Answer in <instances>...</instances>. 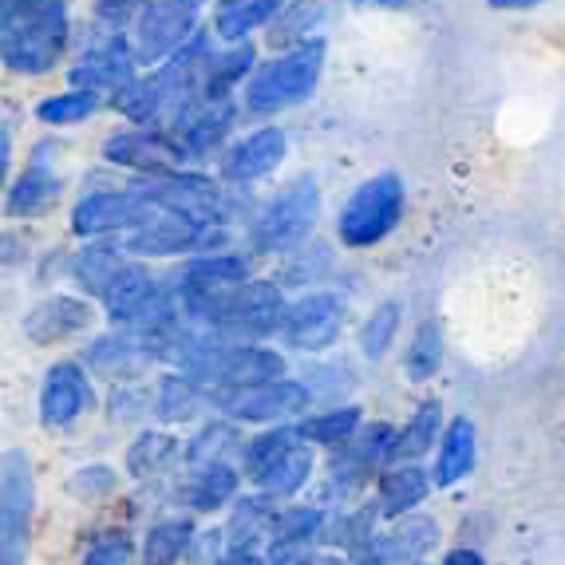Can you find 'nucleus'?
Masks as SVG:
<instances>
[{
    "label": "nucleus",
    "mask_w": 565,
    "mask_h": 565,
    "mask_svg": "<svg viewBox=\"0 0 565 565\" xmlns=\"http://www.w3.org/2000/svg\"><path fill=\"white\" fill-rule=\"evenodd\" d=\"M210 407V387L199 384L190 376H167L159 380V392H154V415L167 419V424H186L199 412Z\"/></svg>",
    "instance_id": "29"
},
{
    "label": "nucleus",
    "mask_w": 565,
    "mask_h": 565,
    "mask_svg": "<svg viewBox=\"0 0 565 565\" xmlns=\"http://www.w3.org/2000/svg\"><path fill=\"white\" fill-rule=\"evenodd\" d=\"M95 404L92 380L79 364H56L47 367V380L40 387V419L44 427L60 431V427H72L79 415H87Z\"/></svg>",
    "instance_id": "16"
},
{
    "label": "nucleus",
    "mask_w": 565,
    "mask_h": 565,
    "mask_svg": "<svg viewBox=\"0 0 565 565\" xmlns=\"http://www.w3.org/2000/svg\"><path fill=\"white\" fill-rule=\"evenodd\" d=\"M439 364H444V329H439V321H424L407 344L404 372L412 384H427L439 372Z\"/></svg>",
    "instance_id": "34"
},
{
    "label": "nucleus",
    "mask_w": 565,
    "mask_h": 565,
    "mask_svg": "<svg viewBox=\"0 0 565 565\" xmlns=\"http://www.w3.org/2000/svg\"><path fill=\"white\" fill-rule=\"evenodd\" d=\"M230 131H234V104L230 99H202V104H194L186 115L174 119V139L182 142L186 159L214 154Z\"/></svg>",
    "instance_id": "18"
},
{
    "label": "nucleus",
    "mask_w": 565,
    "mask_h": 565,
    "mask_svg": "<svg viewBox=\"0 0 565 565\" xmlns=\"http://www.w3.org/2000/svg\"><path fill=\"white\" fill-rule=\"evenodd\" d=\"M324 72V44L321 40H305L301 47H292L285 56H277L274 64H265L249 87H245V107L254 115H274L285 107L305 104Z\"/></svg>",
    "instance_id": "4"
},
{
    "label": "nucleus",
    "mask_w": 565,
    "mask_h": 565,
    "mask_svg": "<svg viewBox=\"0 0 565 565\" xmlns=\"http://www.w3.org/2000/svg\"><path fill=\"white\" fill-rule=\"evenodd\" d=\"M249 281V257L242 254H202L179 274V292H210V289H226V285Z\"/></svg>",
    "instance_id": "24"
},
{
    "label": "nucleus",
    "mask_w": 565,
    "mask_h": 565,
    "mask_svg": "<svg viewBox=\"0 0 565 565\" xmlns=\"http://www.w3.org/2000/svg\"><path fill=\"white\" fill-rule=\"evenodd\" d=\"M360 431V407L344 404V407H332V412L312 415V419H301L297 424V435H301L305 444H321V447H344L352 435Z\"/></svg>",
    "instance_id": "33"
},
{
    "label": "nucleus",
    "mask_w": 565,
    "mask_h": 565,
    "mask_svg": "<svg viewBox=\"0 0 565 565\" xmlns=\"http://www.w3.org/2000/svg\"><path fill=\"white\" fill-rule=\"evenodd\" d=\"M344 329V301L332 292H309L297 305H289L281 324V337L297 352H324Z\"/></svg>",
    "instance_id": "13"
},
{
    "label": "nucleus",
    "mask_w": 565,
    "mask_h": 565,
    "mask_svg": "<svg viewBox=\"0 0 565 565\" xmlns=\"http://www.w3.org/2000/svg\"><path fill=\"white\" fill-rule=\"evenodd\" d=\"M95 12H99V20H107V24H122V20L139 17V0H99Z\"/></svg>",
    "instance_id": "46"
},
{
    "label": "nucleus",
    "mask_w": 565,
    "mask_h": 565,
    "mask_svg": "<svg viewBox=\"0 0 565 565\" xmlns=\"http://www.w3.org/2000/svg\"><path fill=\"white\" fill-rule=\"evenodd\" d=\"M439 526L431 519H415L407 514V522H399L392 534H376L367 546L356 550V565H412L435 546Z\"/></svg>",
    "instance_id": "19"
},
{
    "label": "nucleus",
    "mask_w": 565,
    "mask_h": 565,
    "mask_svg": "<svg viewBox=\"0 0 565 565\" xmlns=\"http://www.w3.org/2000/svg\"><path fill=\"white\" fill-rule=\"evenodd\" d=\"M324 265H329V254H324V249H317V257H301V262L292 265V269H285V281H292V285H312V277L321 274Z\"/></svg>",
    "instance_id": "45"
},
{
    "label": "nucleus",
    "mask_w": 565,
    "mask_h": 565,
    "mask_svg": "<svg viewBox=\"0 0 565 565\" xmlns=\"http://www.w3.org/2000/svg\"><path fill=\"white\" fill-rule=\"evenodd\" d=\"M490 9H534V4H546V0H487Z\"/></svg>",
    "instance_id": "50"
},
{
    "label": "nucleus",
    "mask_w": 565,
    "mask_h": 565,
    "mask_svg": "<svg viewBox=\"0 0 565 565\" xmlns=\"http://www.w3.org/2000/svg\"><path fill=\"white\" fill-rule=\"evenodd\" d=\"M147 199L170 217H186V222H199V226H226L230 222V199L202 174H182V170H170V174H147L142 186Z\"/></svg>",
    "instance_id": "9"
},
{
    "label": "nucleus",
    "mask_w": 565,
    "mask_h": 565,
    "mask_svg": "<svg viewBox=\"0 0 565 565\" xmlns=\"http://www.w3.org/2000/svg\"><path fill=\"white\" fill-rule=\"evenodd\" d=\"M214 565H269V562H262L254 550H230V557H222V562H214Z\"/></svg>",
    "instance_id": "48"
},
{
    "label": "nucleus",
    "mask_w": 565,
    "mask_h": 565,
    "mask_svg": "<svg viewBox=\"0 0 565 565\" xmlns=\"http://www.w3.org/2000/svg\"><path fill=\"white\" fill-rule=\"evenodd\" d=\"M190 546H194V526L186 519L154 522L142 542V565H179Z\"/></svg>",
    "instance_id": "32"
},
{
    "label": "nucleus",
    "mask_w": 565,
    "mask_h": 565,
    "mask_svg": "<svg viewBox=\"0 0 565 565\" xmlns=\"http://www.w3.org/2000/svg\"><path fill=\"white\" fill-rule=\"evenodd\" d=\"M317 20H321V4H312V0H297L281 20H277V32L269 40L274 44H292L297 36H309L317 29Z\"/></svg>",
    "instance_id": "42"
},
{
    "label": "nucleus",
    "mask_w": 565,
    "mask_h": 565,
    "mask_svg": "<svg viewBox=\"0 0 565 565\" xmlns=\"http://www.w3.org/2000/svg\"><path fill=\"white\" fill-rule=\"evenodd\" d=\"M67 47L64 0H0V60L20 76H47Z\"/></svg>",
    "instance_id": "3"
},
{
    "label": "nucleus",
    "mask_w": 565,
    "mask_h": 565,
    "mask_svg": "<svg viewBox=\"0 0 565 565\" xmlns=\"http://www.w3.org/2000/svg\"><path fill=\"white\" fill-rule=\"evenodd\" d=\"M439 415H444L439 399H427V404H419V412L407 419L404 431H396V444H392V462H415L419 455L431 451V447L444 439V435H439Z\"/></svg>",
    "instance_id": "31"
},
{
    "label": "nucleus",
    "mask_w": 565,
    "mask_h": 565,
    "mask_svg": "<svg viewBox=\"0 0 565 565\" xmlns=\"http://www.w3.org/2000/svg\"><path fill=\"white\" fill-rule=\"evenodd\" d=\"M131 557H135L131 537L122 534V530H107V534H99L87 546L84 565H131Z\"/></svg>",
    "instance_id": "41"
},
{
    "label": "nucleus",
    "mask_w": 565,
    "mask_h": 565,
    "mask_svg": "<svg viewBox=\"0 0 565 565\" xmlns=\"http://www.w3.org/2000/svg\"><path fill=\"white\" fill-rule=\"evenodd\" d=\"M47 147H40L32 167L17 179V186L9 190V214L12 217H40L56 206L64 194V179L52 170V159H44Z\"/></svg>",
    "instance_id": "22"
},
{
    "label": "nucleus",
    "mask_w": 565,
    "mask_h": 565,
    "mask_svg": "<svg viewBox=\"0 0 565 565\" xmlns=\"http://www.w3.org/2000/svg\"><path fill=\"white\" fill-rule=\"evenodd\" d=\"M444 565H487V562H482V554H475V550H451V554L444 557Z\"/></svg>",
    "instance_id": "49"
},
{
    "label": "nucleus",
    "mask_w": 565,
    "mask_h": 565,
    "mask_svg": "<svg viewBox=\"0 0 565 565\" xmlns=\"http://www.w3.org/2000/svg\"><path fill=\"white\" fill-rule=\"evenodd\" d=\"M226 444H234V431H230V427H206L186 455L194 462H217V451H222Z\"/></svg>",
    "instance_id": "44"
},
{
    "label": "nucleus",
    "mask_w": 565,
    "mask_h": 565,
    "mask_svg": "<svg viewBox=\"0 0 565 565\" xmlns=\"http://www.w3.org/2000/svg\"><path fill=\"white\" fill-rule=\"evenodd\" d=\"M174 455H179V444H174L170 435L147 431V435H139V444H131V451H127V471H131L135 479H147V475H159Z\"/></svg>",
    "instance_id": "39"
},
{
    "label": "nucleus",
    "mask_w": 565,
    "mask_h": 565,
    "mask_svg": "<svg viewBox=\"0 0 565 565\" xmlns=\"http://www.w3.org/2000/svg\"><path fill=\"white\" fill-rule=\"evenodd\" d=\"M115 487H119V475L111 467H84V471L72 475V490L79 499H104Z\"/></svg>",
    "instance_id": "43"
},
{
    "label": "nucleus",
    "mask_w": 565,
    "mask_h": 565,
    "mask_svg": "<svg viewBox=\"0 0 565 565\" xmlns=\"http://www.w3.org/2000/svg\"><path fill=\"white\" fill-rule=\"evenodd\" d=\"M274 499H245L234 507V522H230V537H234V550H249L254 537H269V526H274L277 510L269 507Z\"/></svg>",
    "instance_id": "38"
},
{
    "label": "nucleus",
    "mask_w": 565,
    "mask_h": 565,
    "mask_svg": "<svg viewBox=\"0 0 565 565\" xmlns=\"http://www.w3.org/2000/svg\"><path fill=\"white\" fill-rule=\"evenodd\" d=\"M317 214H321V190H317V179L301 174L257 210L249 226V245L257 254H289L312 234Z\"/></svg>",
    "instance_id": "5"
},
{
    "label": "nucleus",
    "mask_w": 565,
    "mask_h": 565,
    "mask_svg": "<svg viewBox=\"0 0 565 565\" xmlns=\"http://www.w3.org/2000/svg\"><path fill=\"white\" fill-rule=\"evenodd\" d=\"M297 439H301V435H297V427H274V431H262L257 439H249V447H245V455H242L245 475H249V479H257V475H262L265 467H274V462L281 459V455L289 451Z\"/></svg>",
    "instance_id": "40"
},
{
    "label": "nucleus",
    "mask_w": 565,
    "mask_h": 565,
    "mask_svg": "<svg viewBox=\"0 0 565 565\" xmlns=\"http://www.w3.org/2000/svg\"><path fill=\"white\" fill-rule=\"evenodd\" d=\"M199 32V0H151L135 17V60L159 64L174 56Z\"/></svg>",
    "instance_id": "10"
},
{
    "label": "nucleus",
    "mask_w": 565,
    "mask_h": 565,
    "mask_svg": "<svg viewBox=\"0 0 565 565\" xmlns=\"http://www.w3.org/2000/svg\"><path fill=\"white\" fill-rule=\"evenodd\" d=\"M159 222L154 206L142 190H107V194H87L72 214V230L79 237H107V234H139V230Z\"/></svg>",
    "instance_id": "11"
},
{
    "label": "nucleus",
    "mask_w": 565,
    "mask_h": 565,
    "mask_svg": "<svg viewBox=\"0 0 565 565\" xmlns=\"http://www.w3.org/2000/svg\"><path fill=\"white\" fill-rule=\"evenodd\" d=\"M309 404H312L309 384H297V380L210 387V407L222 412L226 419H242V424H281V419L309 412Z\"/></svg>",
    "instance_id": "8"
},
{
    "label": "nucleus",
    "mask_w": 565,
    "mask_h": 565,
    "mask_svg": "<svg viewBox=\"0 0 565 565\" xmlns=\"http://www.w3.org/2000/svg\"><path fill=\"white\" fill-rule=\"evenodd\" d=\"M249 67H254V47L249 44H237V47H230V52H222V56H210L206 79H202L206 99H230L226 92L249 76Z\"/></svg>",
    "instance_id": "35"
},
{
    "label": "nucleus",
    "mask_w": 565,
    "mask_h": 565,
    "mask_svg": "<svg viewBox=\"0 0 565 565\" xmlns=\"http://www.w3.org/2000/svg\"><path fill=\"white\" fill-rule=\"evenodd\" d=\"M399 217H404V182L399 174H376L352 190V199L337 217V234L349 249H367L384 242L399 226Z\"/></svg>",
    "instance_id": "6"
},
{
    "label": "nucleus",
    "mask_w": 565,
    "mask_h": 565,
    "mask_svg": "<svg viewBox=\"0 0 565 565\" xmlns=\"http://www.w3.org/2000/svg\"><path fill=\"white\" fill-rule=\"evenodd\" d=\"M135 47H127L119 36L99 40L95 47H87L79 64L72 67V79L87 92H127L135 84Z\"/></svg>",
    "instance_id": "17"
},
{
    "label": "nucleus",
    "mask_w": 565,
    "mask_h": 565,
    "mask_svg": "<svg viewBox=\"0 0 565 565\" xmlns=\"http://www.w3.org/2000/svg\"><path fill=\"white\" fill-rule=\"evenodd\" d=\"M412 565H427V562H412Z\"/></svg>",
    "instance_id": "52"
},
{
    "label": "nucleus",
    "mask_w": 565,
    "mask_h": 565,
    "mask_svg": "<svg viewBox=\"0 0 565 565\" xmlns=\"http://www.w3.org/2000/svg\"><path fill=\"white\" fill-rule=\"evenodd\" d=\"M427 490H431V479L419 462H392L376 482L380 514L384 519H407L427 499Z\"/></svg>",
    "instance_id": "23"
},
{
    "label": "nucleus",
    "mask_w": 565,
    "mask_h": 565,
    "mask_svg": "<svg viewBox=\"0 0 565 565\" xmlns=\"http://www.w3.org/2000/svg\"><path fill=\"white\" fill-rule=\"evenodd\" d=\"M87 324H92V305L76 301V297H64V292L40 301L36 309L24 317V332H29V340H36V344H60V340L84 332Z\"/></svg>",
    "instance_id": "21"
},
{
    "label": "nucleus",
    "mask_w": 565,
    "mask_h": 565,
    "mask_svg": "<svg viewBox=\"0 0 565 565\" xmlns=\"http://www.w3.org/2000/svg\"><path fill=\"white\" fill-rule=\"evenodd\" d=\"M285 9V0H226L214 17V32L222 40H245L249 32H257L262 24L277 17Z\"/></svg>",
    "instance_id": "30"
},
{
    "label": "nucleus",
    "mask_w": 565,
    "mask_h": 565,
    "mask_svg": "<svg viewBox=\"0 0 565 565\" xmlns=\"http://www.w3.org/2000/svg\"><path fill=\"white\" fill-rule=\"evenodd\" d=\"M36 475L24 451H0V565H29Z\"/></svg>",
    "instance_id": "7"
},
{
    "label": "nucleus",
    "mask_w": 565,
    "mask_h": 565,
    "mask_svg": "<svg viewBox=\"0 0 565 565\" xmlns=\"http://www.w3.org/2000/svg\"><path fill=\"white\" fill-rule=\"evenodd\" d=\"M475 467V424L467 419V415H459V419H451L444 431V439H439V455H435V475L431 479L439 482V487H455L459 479H467Z\"/></svg>",
    "instance_id": "25"
},
{
    "label": "nucleus",
    "mask_w": 565,
    "mask_h": 565,
    "mask_svg": "<svg viewBox=\"0 0 565 565\" xmlns=\"http://www.w3.org/2000/svg\"><path fill=\"white\" fill-rule=\"evenodd\" d=\"M360 4H367V9H404L407 0H360Z\"/></svg>",
    "instance_id": "51"
},
{
    "label": "nucleus",
    "mask_w": 565,
    "mask_h": 565,
    "mask_svg": "<svg viewBox=\"0 0 565 565\" xmlns=\"http://www.w3.org/2000/svg\"><path fill=\"white\" fill-rule=\"evenodd\" d=\"M285 151H289V139H285L281 127H262V131L245 135L242 142H234L222 159V179L230 182H257L265 179L269 170L281 167Z\"/></svg>",
    "instance_id": "20"
},
{
    "label": "nucleus",
    "mask_w": 565,
    "mask_h": 565,
    "mask_svg": "<svg viewBox=\"0 0 565 565\" xmlns=\"http://www.w3.org/2000/svg\"><path fill=\"white\" fill-rule=\"evenodd\" d=\"M226 245V226H199L186 217H159L122 242L131 257H179V254H217Z\"/></svg>",
    "instance_id": "12"
},
{
    "label": "nucleus",
    "mask_w": 565,
    "mask_h": 565,
    "mask_svg": "<svg viewBox=\"0 0 565 565\" xmlns=\"http://www.w3.org/2000/svg\"><path fill=\"white\" fill-rule=\"evenodd\" d=\"M182 367V376L210 387L262 384V380H285V356L249 340L226 337H174L167 340V352Z\"/></svg>",
    "instance_id": "2"
},
{
    "label": "nucleus",
    "mask_w": 565,
    "mask_h": 565,
    "mask_svg": "<svg viewBox=\"0 0 565 565\" xmlns=\"http://www.w3.org/2000/svg\"><path fill=\"white\" fill-rule=\"evenodd\" d=\"M104 159L115 162V167H131L142 170V174H170L186 162V151L182 142L174 139V131H119L104 142Z\"/></svg>",
    "instance_id": "14"
},
{
    "label": "nucleus",
    "mask_w": 565,
    "mask_h": 565,
    "mask_svg": "<svg viewBox=\"0 0 565 565\" xmlns=\"http://www.w3.org/2000/svg\"><path fill=\"white\" fill-rule=\"evenodd\" d=\"M399 317H404V309H399V301H384L372 309V317H367L364 324H360V352H364L367 360H380L387 349H392V340H396L399 332Z\"/></svg>",
    "instance_id": "36"
},
{
    "label": "nucleus",
    "mask_w": 565,
    "mask_h": 565,
    "mask_svg": "<svg viewBox=\"0 0 565 565\" xmlns=\"http://www.w3.org/2000/svg\"><path fill=\"white\" fill-rule=\"evenodd\" d=\"M9 167H12V139L0 127V190H4V179H9Z\"/></svg>",
    "instance_id": "47"
},
{
    "label": "nucleus",
    "mask_w": 565,
    "mask_h": 565,
    "mask_svg": "<svg viewBox=\"0 0 565 565\" xmlns=\"http://www.w3.org/2000/svg\"><path fill=\"white\" fill-rule=\"evenodd\" d=\"M99 111V92H87V87H72L64 95H52L36 107V115L52 127H72V122H84Z\"/></svg>",
    "instance_id": "37"
},
{
    "label": "nucleus",
    "mask_w": 565,
    "mask_h": 565,
    "mask_svg": "<svg viewBox=\"0 0 565 565\" xmlns=\"http://www.w3.org/2000/svg\"><path fill=\"white\" fill-rule=\"evenodd\" d=\"M309 479H312V447L305 444V439H297V444H292L289 451L274 462V467H265L254 482L265 499L285 502V499H292V494H297Z\"/></svg>",
    "instance_id": "26"
},
{
    "label": "nucleus",
    "mask_w": 565,
    "mask_h": 565,
    "mask_svg": "<svg viewBox=\"0 0 565 565\" xmlns=\"http://www.w3.org/2000/svg\"><path fill=\"white\" fill-rule=\"evenodd\" d=\"M167 352V340L142 337V332H115V337H99L87 349V364L95 376L104 380H135L139 372L154 364V356Z\"/></svg>",
    "instance_id": "15"
},
{
    "label": "nucleus",
    "mask_w": 565,
    "mask_h": 565,
    "mask_svg": "<svg viewBox=\"0 0 565 565\" xmlns=\"http://www.w3.org/2000/svg\"><path fill=\"white\" fill-rule=\"evenodd\" d=\"M127 265H131L127 249H115V245H92V249L76 254V262H72V277H76L92 297L104 301L107 292L115 289V281L122 277Z\"/></svg>",
    "instance_id": "28"
},
{
    "label": "nucleus",
    "mask_w": 565,
    "mask_h": 565,
    "mask_svg": "<svg viewBox=\"0 0 565 565\" xmlns=\"http://www.w3.org/2000/svg\"><path fill=\"white\" fill-rule=\"evenodd\" d=\"M179 301L186 321H194L210 337L226 340H257L281 332L285 312H289L281 289L274 281H254V277L242 285H226V289L179 292Z\"/></svg>",
    "instance_id": "1"
},
{
    "label": "nucleus",
    "mask_w": 565,
    "mask_h": 565,
    "mask_svg": "<svg viewBox=\"0 0 565 565\" xmlns=\"http://www.w3.org/2000/svg\"><path fill=\"white\" fill-rule=\"evenodd\" d=\"M182 502L194 510H217L226 507V502H234L237 494V471L230 467V462H202L199 471H190V479L182 482Z\"/></svg>",
    "instance_id": "27"
}]
</instances>
